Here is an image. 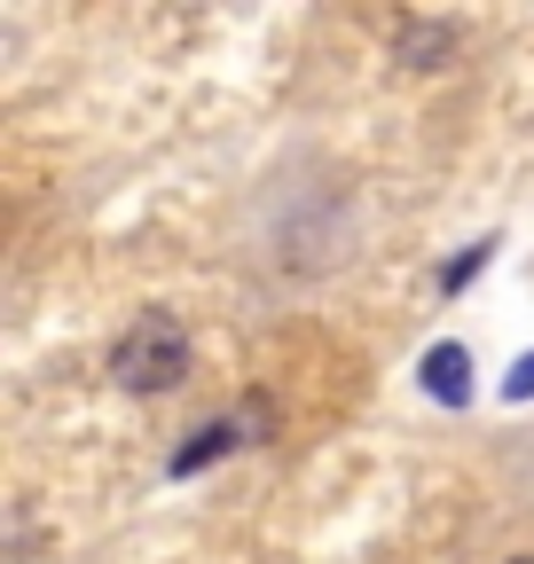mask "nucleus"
I'll return each mask as SVG.
<instances>
[{
	"label": "nucleus",
	"mask_w": 534,
	"mask_h": 564,
	"mask_svg": "<svg viewBox=\"0 0 534 564\" xmlns=\"http://www.w3.org/2000/svg\"><path fill=\"white\" fill-rule=\"evenodd\" d=\"M110 377L126 392H173L189 377V329L173 314H142V322L110 345Z\"/></svg>",
	"instance_id": "f257e3e1"
},
{
	"label": "nucleus",
	"mask_w": 534,
	"mask_h": 564,
	"mask_svg": "<svg viewBox=\"0 0 534 564\" xmlns=\"http://www.w3.org/2000/svg\"><path fill=\"white\" fill-rule=\"evenodd\" d=\"M393 55L409 63V70H440V63L456 55V24H432V17H400V32H393Z\"/></svg>",
	"instance_id": "f03ea898"
},
{
	"label": "nucleus",
	"mask_w": 534,
	"mask_h": 564,
	"mask_svg": "<svg viewBox=\"0 0 534 564\" xmlns=\"http://www.w3.org/2000/svg\"><path fill=\"white\" fill-rule=\"evenodd\" d=\"M425 392L463 408V400H472V352H463V345H432L425 352Z\"/></svg>",
	"instance_id": "7ed1b4c3"
},
{
	"label": "nucleus",
	"mask_w": 534,
	"mask_h": 564,
	"mask_svg": "<svg viewBox=\"0 0 534 564\" xmlns=\"http://www.w3.org/2000/svg\"><path fill=\"white\" fill-rule=\"evenodd\" d=\"M236 447V423H205V432H196L181 455H173V478H189V470H205V463H221Z\"/></svg>",
	"instance_id": "20e7f679"
},
{
	"label": "nucleus",
	"mask_w": 534,
	"mask_h": 564,
	"mask_svg": "<svg viewBox=\"0 0 534 564\" xmlns=\"http://www.w3.org/2000/svg\"><path fill=\"white\" fill-rule=\"evenodd\" d=\"M488 251H495V243H472V251H463V259H456V267L440 274V291H463V282H472V274L488 267Z\"/></svg>",
	"instance_id": "39448f33"
},
{
	"label": "nucleus",
	"mask_w": 534,
	"mask_h": 564,
	"mask_svg": "<svg viewBox=\"0 0 534 564\" xmlns=\"http://www.w3.org/2000/svg\"><path fill=\"white\" fill-rule=\"evenodd\" d=\"M511 400H534V352L519 361V377H511Z\"/></svg>",
	"instance_id": "423d86ee"
},
{
	"label": "nucleus",
	"mask_w": 534,
	"mask_h": 564,
	"mask_svg": "<svg viewBox=\"0 0 534 564\" xmlns=\"http://www.w3.org/2000/svg\"><path fill=\"white\" fill-rule=\"evenodd\" d=\"M511 564H534V556H511Z\"/></svg>",
	"instance_id": "0eeeda50"
}]
</instances>
